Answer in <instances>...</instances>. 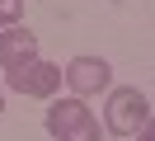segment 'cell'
<instances>
[{
  "mask_svg": "<svg viewBox=\"0 0 155 141\" xmlns=\"http://www.w3.org/2000/svg\"><path fill=\"white\" fill-rule=\"evenodd\" d=\"M141 127H150V99H146L136 85H117V89H108L104 132H113V136H136Z\"/></svg>",
  "mask_w": 155,
  "mask_h": 141,
  "instance_id": "cell-1",
  "label": "cell"
},
{
  "mask_svg": "<svg viewBox=\"0 0 155 141\" xmlns=\"http://www.w3.org/2000/svg\"><path fill=\"white\" fill-rule=\"evenodd\" d=\"M0 85H10V89L24 94V99H57V89H61V66L33 56V61L5 71V80H0Z\"/></svg>",
  "mask_w": 155,
  "mask_h": 141,
  "instance_id": "cell-2",
  "label": "cell"
},
{
  "mask_svg": "<svg viewBox=\"0 0 155 141\" xmlns=\"http://www.w3.org/2000/svg\"><path fill=\"white\" fill-rule=\"evenodd\" d=\"M61 80L71 85L75 99H94V94L113 89V66H108L104 56H71L66 71H61Z\"/></svg>",
  "mask_w": 155,
  "mask_h": 141,
  "instance_id": "cell-3",
  "label": "cell"
},
{
  "mask_svg": "<svg viewBox=\"0 0 155 141\" xmlns=\"http://www.w3.org/2000/svg\"><path fill=\"white\" fill-rule=\"evenodd\" d=\"M38 56V33H28L24 24L0 28V71H14V66L33 61Z\"/></svg>",
  "mask_w": 155,
  "mask_h": 141,
  "instance_id": "cell-4",
  "label": "cell"
},
{
  "mask_svg": "<svg viewBox=\"0 0 155 141\" xmlns=\"http://www.w3.org/2000/svg\"><path fill=\"white\" fill-rule=\"evenodd\" d=\"M94 113H89L85 99H75V94H66V99H47V113H42V122H47L52 136H61V132L80 127V122H89Z\"/></svg>",
  "mask_w": 155,
  "mask_h": 141,
  "instance_id": "cell-5",
  "label": "cell"
},
{
  "mask_svg": "<svg viewBox=\"0 0 155 141\" xmlns=\"http://www.w3.org/2000/svg\"><path fill=\"white\" fill-rule=\"evenodd\" d=\"M52 141H104V132H99V122L89 118V122H80V127L61 132V136H52Z\"/></svg>",
  "mask_w": 155,
  "mask_h": 141,
  "instance_id": "cell-6",
  "label": "cell"
},
{
  "mask_svg": "<svg viewBox=\"0 0 155 141\" xmlns=\"http://www.w3.org/2000/svg\"><path fill=\"white\" fill-rule=\"evenodd\" d=\"M24 24V0H0V28Z\"/></svg>",
  "mask_w": 155,
  "mask_h": 141,
  "instance_id": "cell-7",
  "label": "cell"
},
{
  "mask_svg": "<svg viewBox=\"0 0 155 141\" xmlns=\"http://www.w3.org/2000/svg\"><path fill=\"white\" fill-rule=\"evenodd\" d=\"M132 141H155V132H150V127H141V132H136Z\"/></svg>",
  "mask_w": 155,
  "mask_h": 141,
  "instance_id": "cell-8",
  "label": "cell"
},
{
  "mask_svg": "<svg viewBox=\"0 0 155 141\" xmlns=\"http://www.w3.org/2000/svg\"><path fill=\"white\" fill-rule=\"evenodd\" d=\"M0 113H5V85H0Z\"/></svg>",
  "mask_w": 155,
  "mask_h": 141,
  "instance_id": "cell-9",
  "label": "cell"
}]
</instances>
